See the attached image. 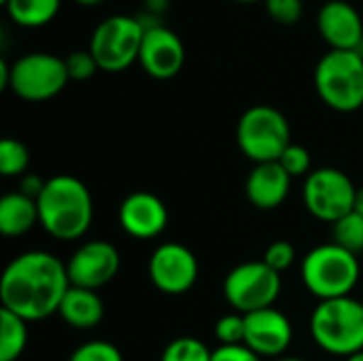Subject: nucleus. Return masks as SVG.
<instances>
[{"instance_id":"obj_33","label":"nucleus","mask_w":363,"mask_h":361,"mask_svg":"<svg viewBox=\"0 0 363 361\" xmlns=\"http://www.w3.org/2000/svg\"><path fill=\"white\" fill-rule=\"evenodd\" d=\"M170 0H145V9L151 13V15H160L168 9Z\"/></svg>"},{"instance_id":"obj_31","label":"nucleus","mask_w":363,"mask_h":361,"mask_svg":"<svg viewBox=\"0 0 363 361\" xmlns=\"http://www.w3.org/2000/svg\"><path fill=\"white\" fill-rule=\"evenodd\" d=\"M211 361H262V357L255 351H251L247 345H228L215 349Z\"/></svg>"},{"instance_id":"obj_9","label":"nucleus","mask_w":363,"mask_h":361,"mask_svg":"<svg viewBox=\"0 0 363 361\" xmlns=\"http://www.w3.org/2000/svg\"><path fill=\"white\" fill-rule=\"evenodd\" d=\"M70 81L64 57L51 53H26L11 64L9 89L28 102H45L55 98Z\"/></svg>"},{"instance_id":"obj_15","label":"nucleus","mask_w":363,"mask_h":361,"mask_svg":"<svg viewBox=\"0 0 363 361\" xmlns=\"http://www.w3.org/2000/svg\"><path fill=\"white\" fill-rule=\"evenodd\" d=\"M317 30L330 49L362 53L363 19L353 4L345 0L325 2L317 13Z\"/></svg>"},{"instance_id":"obj_24","label":"nucleus","mask_w":363,"mask_h":361,"mask_svg":"<svg viewBox=\"0 0 363 361\" xmlns=\"http://www.w3.org/2000/svg\"><path fill=\"white\" fill-rule=\"evenodd\" d=\"M213 351L194 336H181L166 345L160 361H211Z\"/></svg>"},{"instance_id":"obj_28","label":"nucleus","mask_w":363,"mask_h":361,"mask_svg":"<svg viewBox=\"0 0 363 361\" xmlns=\"http://www.w3.org/2000/svg\"><path fill=\"white\" fill-rule=\"evenodd\" d=\"M66 62V70H68V77L70 81H89L98 70V62L96 57L91 55V51H72L64 57Z\"/></svg>"},{"instance_id":"obj_40","label":"nucleus","mask_w":363,"mask_h":361,"mask_svg":"<svg viewBox=\"0 0 363 361\" xmlns=\"http://www.w3.org/2000/svg\"><path fill=\"white\" fill-rule=\"evenodd\" d=\"M362 306H363V298H362Z\"/></svg>"},{"instance_id":"obj_36","label":"nucleus","mask_w":363,"mask_h":361,"mask_svg":"<svg viewBox=\"0 0 363 361\" xmlns=\"http://www.w3.org/2000/svg\"><path fill=\"white\" fill-rule=\"evenodd\" d=\"M347 361H363V351L355 353V355H351V357H347Z\"/></svg>"},{"instance_id":"obj_4","label":"nucleus","mask_w":363,"mask_h":361,"mask_svg":"<svg viewBox=\"0 0 363 361\" xmlns=\"http://www.w3.org/2000/svg\"><path fill=\"white\" fill-rule=\"evenodd\" d=\"M300 272L306 289L321 302L351 296L359 283L362 266L355 253L336 243H325L306 253Z\"/></svg>"},{"instance_id":"obj_17","label":"nucleus","mask_w":363,"mask_h":361,"mask_svg":"<svg viewBox=\"0 0 363 361\" xmlns=\"http://www.w3.org/2000/svg\"><path fill=\"white\" fill-rule=\"evenodd\" d=\"M291 189V177L279 162L255 164L247 177L245 194L251 206L259 211H274L279 209Z\"/></svg>"},{"instance_id":"obj_7","label":"nucleus","mask_w":363,"mask_h":361,"mask_svg":"<svg viewBox=\"0 0 363 361\" xmlns=\"http://www.w3.org/2000/svg\"><path fill=\"white\" fill-rule=\"evenodd\" d=\"M145 26L140 17L113 15L102 19L91 32L89 51L96 57L100 70L121 72L138 62Z\"/></svg>"},{"instance_id":"obj_10","label":"nucleus","mask_w":363,"mask_h":361,"mask_svg":"<svg viewBox=\"0 0 363 361\" xmlns=\"http://www.w3.org/2000/svg\"><path fill=\"white\" fill-rule=\"evenodd\" d=\"M355 194L357 187L353 185L351 177L332 166L313 170L306 177L302 189L304 206L308 209V213L315 219L332 226L353 211Z\"/></svg>"},{"instance_id":"obj_23","label":"nucleus","mask_w":363,"mask_h":361,"mask_svg":"<svg viewBox=\"0 0 363 361\" xmlns=\"http://www.w3.org/2000/svg\"><path fill=\"white\" fill-rule=\"evenodd\" d=\"M28 166H30L28 147L17 138H2L0 140V174L6 179L23 177Z\"/></svg>"},{"instance_id":"obj_21","label":"nucleus","mask_w":363,"mask_h":361,"mask_svg":"<svg viewBox=\"0 0 363 361\" xmlns=\"http://www.w3.org/2000/svg\"><path fill=\"white\" fill-rule=\"evenodd\" d=\"M28 345V321L15 313L0 311V361H17Z\"/></svg>"},{"instance_id":"obj_8","label":"nucleus","mask_w":363,"mask_h":361,"mask_svg":"<svg viewBox=\"0 0 363 361\" xmlns=\"http://www.w3.org/2000/svg\"><path fill=\"white\" fill-rule=\"evenodd\" d=\"M281 272L272 270L264 260L245 262L228 272L223 281V296L236 313L249 315L274 306L281 296Z\"/></svg>"},{"instance_id":"obj_6","label":"nucleus","mask_w":363,"mask_h":361,"mask_svg":"<svg viewBox=\"0 0 363 361\" xmlns=\"http://www.w3.org/2000/svg\"><path fill=\"white\" fill-rule=\"evenodd\" d=\"M236 143L253 164L279 162L283 151L291 145V128L279 109L255 104L238 119Z\"/></svg>"},{"instance_id":"obj_35","label":"nucleus","mask_w":363,"mask_h":361,"mask_svg":"<svg viewBox=\"0 0 363 361\" xmlns=\"http://www.w3.org/2000/svg\"><path fill=\"white\" fill-rule=\"evenodd\" d=\"M74 2H79V4H83V6H94V4H98V2H102V0H74Z\"/></svg>"},{"instance_id":"obj_12","label":"nucleus","mask_w":363,"mask_h":361,"mask_svg":"<svg viewBox=\"0 0 363 361\" xmlns=\"http://www.w3.org/2000/svg\"><path fill=\"white\" fill-rule=\"evenodd\" d=\"M121 268V255L108 240L83 243L66 262L70 285L98 291L108 285Z\"/></svg>"},{"instance_id":"obj_5","label":"nucleus","mask_w":363,"mask_h":361,"mask_svg":"<svg viewBox=\"0 0 363 361\" xmlns=\"http://www.w3.org/2000/svg\"><path fill=\"white\" fill-rule=\"evenodd\" d=\"M317 96L338 113L363 106V53L330 49L315 68Z\"/></svg>"},{"instance_id":"obj_16","label":"nucleus","mask_w":363,"mask_h":361,"mask_svg":"<svg viewBox=\"0 0 363 361\" xmlns=\"http://www.w3.org/2000/svg\"><path fill=\"white\" fill-rule=\"evenodd\" d=\"M119 226L132 238H157L168 226V209L155 194L134 191L119 206Z\"/></svg>"},{"instance_id":"obj_25","label":"nucleus","mask_w":363,"mask_h":361,"mask_svg":"<svg viewBox=\"0 0 363 361\" xmlns=\"http://www.w3.org/2000/svg\"><path fill=\"white\" fill-rule=\"evenodd\" d=\"M68 361H123V353L108 340H89L74 349Z\"/></svg>"},{"instance_id":"obj_37","label":"nucleus","mask_w":363,"mask_h":361,"mask_svg":"<svg viewBox=\"0 0 363 361\" xmlns=\"http://www.w3.org/2000/svg\"><path fill=\"white\" fill-rule=\"evenodd\" d=\"M274 361H306V360H302V357H279V360H274Z\"/></svg>"},{"instance_id":"obj_13","label":"nucleus","mask_w":363,"mask_h":361,"mask_svg":"<svg viewBox=\"0 0 363 361\" xmlns=\"http://www.w3.org/2000/svg\"><path fill=\"white\" fill-rule=\"evenodd\" d=\"M138 62L149 77L157 81H168L177 77L185 64V45L170 28L162 23L147 26Z\"/></svg>"},{"instance_id":"obj_27","label":"nucleus","mask_w":363,"mask_h":361,"mask_svg":"<svg viewBox=\"0 0 363 361\" xmlns=\"http://www.w3.org/2000/svg\"><path fill=\"white\" fill-rule=\"evenodd\" d=\"M279 164L285 168V172L294 179V177H308L313 170H311V153L306 147L302 145H289L283 155L279 157Z\"/></svg>"},{"instance_id":"obj_18","label":"nucleus","mask_w":363,"mask_h":361,"mask_svg":"<svg viewBox=\"0 0 363 361\" xmlns=\"http://www.w3.org/2000/svg\"><path fill=\"white\" fill-rule=\"evenodd\" d=\"M57 315L74 330H91L104 319V302L94 289L70 285Z\"/></svg>"},{"instance_id":"obj_20","label":"nucleus","mask_w":363,"mask_h":361,"mask_svg":"<svg viewBox=\"0 0 363 361\" xmlns=\"http://www.w3.org/2000/svg\"><path fill=\"white\" fill-rule=\"evenodd\" d=\"M62 0H6V15L23 28H40L49 23L57 11Z\"/></svg>"},{"instance_id":"obj_38","label":"nucleus","mask_w":363,"mask_h":361,"mask_svg":"<svg viewBox=\"0 0 363 361\" xmlns=\"http://www.w3.org/2000/svg\"><path fill=\"white\" fill-rule=\"evenodd\" d=\"M234 2H242V4H251V2H264V0H234Z\"/></svg>"},{"instance_id":"obj_14","label":"nucleus","mask_w":363,"mask_h":361,"mask_svg":"<svg viewBox=\"0 0 363 361\" xmlns=\"http://www.w3.org/2000/svg\"><path fill=\"white\" fill-rule=\"evenodd\" d=\"M294 340V326L279 309H262L245 315V345L259 357H285Z\"/></svg>"},{"instance_id":"obj_29","label":"nucleus","mask_w":363,"mask_h":361,"mask_svg":"<svg viewBox=\"0 0 363 361\" xmlns=\"http://www.w3.org/2000/svg\"><path fill=\"white\" fill-rule=\"evenodd\" d=\"M264 4H266L268 15L283 26H294L304 15L302 0H264Z\"/></svg>"},{"instance_id":"obj_32","label":"nucleus","mask_w":363,"mask_h":361,"mask_svg":"<svg viewBox=\"0 0 363 361\" xmlns=\"http://www.w3.org/2000/svg\"><path fill=\"white\" fill-rule=\"evenodd\" d=\"M45 183H47V181H43V179L36 177V174H23L21 181H19V191H21L23 196L32 198V200H38L40 191L45 189Z\"/></svg>"},{"instance_id":"obj_30","label":"nucleus","mask_w":363,"mask_h":361,"mask_svg":"<svg viewBox=\"0 0 363 361\" xmlns=\"http://www.w3.org/2000/svg\"><path fill=\"white\" fill-rule=\"evenodd\" d=\"M264 262L277 270V272H285L287 268L294 266L296 262V247L289 240H277L272 245H268L266 253H264Z\"/></svg>"},{"instance_id":"obj_2","label":"nucleus","mask_w":363,"mask_h":361,"mask_svg":"<svg viewBox=\"0 0 363 361\" xmlns=\"http://www.w3.org/2000/svg\"><path fill=\"white\" fill-rule=\"evenodd\" d=\"M38 226L55 240L85 236L94 221V200L87 185L72 174L47 179L38 200Z\"/></svg>"},{"instance_id":"obj_3","label":"nucleus","mask_w":363,"mask_h":361,"mask_svg":"<svg viewBox=\"0 0 363 361\" xmlns=\"http://www.w3.org/2000/svg\"><path fill=\"white\" fill-rule=\"evenodd\" d=\"M311 336L315 345L338 357L363 351V306L351 296L321 300L311 315Z\"/></svg>"},{"instance_id":"obj_39","label":"nucleus","mask_w":363,"mask_h":361,"mask_svg":"<svg viewBox=\"0 0 363 361\" xmlns=\"http://www.w3.org/2000/svg\"><path fill=\"white\" fill-rule=\"evenodd\" d=\"M0 2H2V4H4V2H6V0H0Z\"/></svg>"},{"instance_id":"obj_11","label":"nucleus","mask_w":363,"mask_h":361,"mask_svg":"<svg viewBox=\"0 0 363 361\" xmlns=\"http://www.w3.org/2000/svg\"><path fill=\"white\" fill-rule=\"evenodd\" d=\"M198 257L181 243H164L149 257V279L166 296H183L198 281Z\"/></svg>"},{"instance_id":"obj_1","label":"nucleus","mask_w":363,"mask_h":361,"mask_svg":"<svg viewBox=\"0 0 363 361\" xmlns=\"http://www.w3.org/2000/svg\"><path fill=\"white\" fill-rule=\"evenodd\" d=\"M68 287V270L60 257L49 251H26L13 257L0 277V302L28 323L43 321L60 311Z\"/></svg>"},{"instance_id":"obj_26","label":"nucleus","mask_w":363,"mask_h":361,"mask_svg":"<svg viewBox=\"0 0 363 361\" xmlns=\"http://www.w3.org/2000/svg\"><path fill=\"white\" fill-rule=\"evenodd\" d=\"M215 338L221 347L228 345H245V315L230 313L217 319L215 323Z\"/></svg>"},{"instance_id":"obj_19","label":"nucleus","mask_w":363,"mask_h":361,"mask_svg":"<svg viewBox=\"0 0 363 361\" xmlns=\"http://www.w3.org/2000/svg\"><path fill=\"white\" fill-rule=\"evenodd\" d=\"M38 223L36 200L13 191L0 198V234L6 238H17L28 234Z\"/></svg>"},{"instance_id":"obj_22","label":"nucleus","mask_w":363,"mask_h":361,"mask_svg":"<svg viewBox=\"0 0 363 361\" xmlns=\"http://www.w3.org/2000/svg\"><path fill=\"white\" fill-rule=\"evenodd\" d=\"M332 243L359 255L363 253V217L351 211L332 226Z\"/></svg>"},{"instance_id":"obj_34","label":"nucleus","mask_w":363,"mask_h":361,"mask_svg":"<svg viewBox=\"0 0 363 361\" xmlns=\"http://www.w3.org/2000/svg\"><path fill=\"white\" fill-rule=\"evenodd\" d=\"M353 211L357 215L363 217V187H357V194H355V204H353Z\"/></svg>"}]
</instances>
